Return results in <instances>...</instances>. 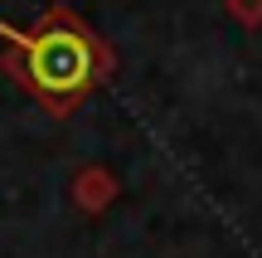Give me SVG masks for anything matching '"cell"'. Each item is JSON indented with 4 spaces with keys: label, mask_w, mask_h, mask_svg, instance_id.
I'll use <instances>...</instances> for the list:
<instances>
[{
    "label": "cell",
    "mask_w": 262,
    "mask_h": 258,
    "mask_svg": "<svg viewBox=\"0 0 262 258\" xmlns=\"http://www.w3.org/2000/svg\"><path fill=\"white\" fill-rule=\"evenodd\" d=\"M25 54H29V73H34V83L44 93H73L93 73L88 44L78 34H68V29H49L39 39H25Z\"/></svg>",
    "instance_id": "obj_1"
}]
</instances>
